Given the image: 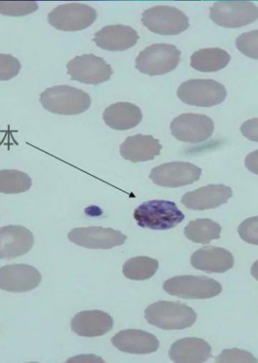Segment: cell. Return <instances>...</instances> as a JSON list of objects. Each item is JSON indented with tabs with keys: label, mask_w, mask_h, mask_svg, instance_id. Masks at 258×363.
<instances>
[{
	"label": "cell",
	"mask_w": 258,
	"mask_h": 363,
	"mask_svg": "<svg viewBox=\"0 0 258 363\" xmlns=\"http://www.w3.org/2000/svg\"><path fill=\"white\" fill-rule=\"evenodd\" d=\"M221 226L208 218H198L189 222L184 228L185 237L196 243L208 244L220 238Z\"/></svg>",
	"instance_id": "25"
},
{
	"label": "cell",
	"mask_w": 258,
	"mask_h": 363,
	"mask_svg": "<svg viewBox=\"0 0 258 363\" xmlns=\"http://www.w3.org/2000/svg\"><path fill=\"white\" fill-rule=\"evenodd\" d=\"M95 9L83 4L73 3L55 8L48 16L50 25L63 31H78L92 25L97 18Z\"/></svg>",
	"instance_id": "9"
},
{
	"label": "cell",
	"mask_w": 258,
	"mask_h": 363,
	"mask_svg": "<svg viewBox=\"0 0 258 363\" xmlns=\"http://www.w3.org/2000/svg\"><path fill=\"white\" fill-rule=\"evenodd\" d=\"M67 68L73 80L95 86L108 81L113 74L111 66L103 58L93 54L75 57L67 63Z\"/></svg>",
	"instance_id": "10"
},
{
	"label": "cell",
	"mask_w": 258,
	"mask_h": 363,
	"mask_svg": "<svg viewBox=\"0 0 258 363\" xmlns=\"http://www.w3.org/2000/svg\"><path fill=\"white\" fill-rule=\"evenodd\" d=\"M217 362H257L258 360L248 351L237 348L225 350L216 359Z\"/></svg>",
	"instance_id": "32"
},
{
	"label": "cell",
	"mask_w": 258,
	"mask_h": 363,
	"mask_svg": "<svg viewBox=\"0 0 258 363\" xmlns=\"http://www.w3.org/2000/svg\"><path fill=\"white\" fill-rule=\"evenodd\" d=\"M210 18L219 26L238 28L258 19V7L251 2H218L210 8Z\"/></svg>",
	"instance_id": "11"
},
{
	"label": "cell",
	"mask_w": 258,
	"mask_h": 363,
	"mask_svg": "<svg viewBox=\"0 0 258 363\" xmlns=\"http://www.w3.org/2000/svg\"><path fill=\"white\" fill-rule=\"evenodd\" d=\"M179 98L191 106L211 108L224 101L228 96L225 86L213 79H190L179 86Z\"/></svg>",
	"instance_id": "5"
},
{
	"label": "cell",
	"mask_w": 258,
	"mask_h": 363,
	"mask_svg": "<svg viewBox=\"0 0 258 363\" xmlns=\"http://www.w3.org/2000/svg\"><path fill=\"white\" fill-rule=\"evenodd\" d=\"M103 119L108 126L115 130H128L142 121V110L128 102L113 104L103 113Z\"/></svg>",
	"instance_id": "23"
},
{
	"label": "cell",
	"mask_w": 258,
	"mask_h": 363,
	"mask_svg": "<svg viewBox=\"0 0 258 363\" xmlns=\"http://www.w3.org/2000/svg\"><path fill=\"white\" fill-rule=\"evenodd\" d=\"M202 169L187 162H172L155 167L150 174L155 184L165 187H180L201 179Z\"/></svg>",
	"instance_id": "12"
},
{
	"label": "cell",
	"mask_w": 258,
	"mask_h": 363,
	"mask_svg": "<svg viewBox=\"0 0 258 363\" xmlns=\"http://www.w3.org/2000/svg\"><path fill=\"white\" fill-rule=\"evenodd\" d=\"M245 165L249 171L258 175V150L252 152L245 157Z\"/></svg>",
	"instance_id": "34"
},
{
	"label": "cell",
	"mask_w": 258,
	"mask_h": 363,
	"mask_svg": "<svg viewBox=\"0 0 258 363\" xmlns=\"http://www.w3.org/2000/svg\"><path fill=\"white\" fill-rule=\"evenodd\" d=\"M236 45L242 54L258 60V30L241 34Z\"/></svg>",
	"instance_id": "29"
},
{
	"label": "cell",
	"mask_w": 258,
	"mask_h": 363,
	"mask_svg": "<svg viewBox=\"0 0 258 363\" xmlns=\"http://www.w3.org/2000/svg\"><path fill=\"white\" fill-rule=\"evenodd\" d=\"M230 58L228 52L220 48L202 49L192 55L191 65L198 72H217L228 66Z\"/></svg>",
	"instance_id": "24"
},
{
	"label": "cell",
	"mask_w": 258,
	"mask_h": 363,
	"mask_svg": "<svg viewBox=\"0 0 258 363\" xmlns=\"http://www.w3.org/2000/svg\"><path fill=\"white\" fill-rule=\"evenodd\" d=\"M45 110L52 113L72 116L86 112L91 100L88 93L69 86H56L45 89L40 95Z\"/></svg>",
	"instance_id": "2"
},
{
	"label": "cell",
	"mask_w": 258,
	"mask_h": 363,
	"mask_svg": "<svg viewBox=\"0 0 258 363\" xmlns=\"http://www.w3.org/2000/svg\"><path fill=\"white\" fill-rule=\"evenodd\" d=\"M212 357V347L198 337H186L175 342L169 350L170 359L177 363H199Z\"/></svg>",
	"instance_id": "22"
},
{
	"label": "cell",
	"mask_w": 258,
	"mask_h": 363,
	"mask_svg": "<svg viewBox=\"0 0 258 363\" xmlns=\"http://www.w3.org/2000/svg\"><path fill=\"white\" fill-rule=\"evenodd\" d=\"M138 40L139 35L134 28L123 25L104 27L96 33L94 38L100 48L112 52L130 49Z\"/></svg>",
	"instance_id": "18"
},
{
	"label": "cell",
	"mask_w": 258,
	"mask_h": 363,
	"mask_svg": "<svg viewBox=\"0 0 258 363\" xmlns=\"http://www.w3.org/2000/svg\"><path fill=\"white\" fill-rule=\"evenodd\" d=\"M241 133L252 142L258 143V118L245 121L241 125Z\"/></svg>",
	"instance_id": "33"
},
{
	"label": "cell",
	"mask_w": 258,
	"mask_h": 363,
	"mask_svg": "<svg viewBox=\"0 0 258 363\" xmlns=\"http://www.w3.org/2000/svg\"><path fill=\"white\" fill-rule=\"evenodd\" d=\"M139 227L154 230H168L178 226L185 216L175 203L150 201L140 205L134 213Z\"/></svg>",
	"instance_id": "3"
},
{
	"label": "cell",
	"mask_w": 258,
	"mask_h": 363,
	"mask_svg": "<svg viewBox=\"0 0 258 363\" xmlns=\"http://www.w3.org/2000/svg\"><path fill=\"white\" fill-rule=\"evenodd\" d=\"M191 262L196 270L223 274L233 267L234 257L225 249L207 247L195 252L191 256Z\"/></svg>",
	"instance_id": "20"
},
{
	"label": "cell",
	"mask_w": 258,
	"mask_h": 363,
	"mask_svg": "<svg viewBox=\"0 0 258 363\" xmlns=\"http://www.w3.org/2000/svg\"><path fill=\"white\" fill-rule=\"evenodd\" d=\"M158 269L157 260L150 257L139 256L128 259L123 265V272L129 279L142 281L154 277Z\"/></svg>",
	"instance_id": "26"
},
{
	"label": "cell",
	"mask_w": 258,
	"mask_h": 363,
	"mask_svg": "<svg viewBox=\"0 0 258 363\" xmlns=\"http://www.w3.org/2000/svg\"><path fill=\"white\" fill-rule=\"evenodd\" d=\"M142 20L147 29L160 35H178L190 27L189 17L180 9L169 6L145 10Z\"/></svg>",
	"instance_id": "7"
},
{
	"label": "cell",
	"mask_w": 258,
	"mask_h": 363,
	"mask_svg": "<svg viewBox=\"0 0 258 363\" xmlns=\"http://www.w3.org/2000/svg\"><path fill=\"white\" fill-rule=\"evenodd\" d=\"M238 233L245 242L258 245V216L243 220L238 227Z\"/></svg>",
	"instance_id": "31"
},
{
	"label": "cell",
	"mask_w": 258,
	"mask_h": 363,
	"mask_svg": "<svg viewBox=\"0 0 258 363\" xmlns=\"http://www.w3.org/2000/svg\"><path fill=\"white\" fill-rule=\"evenodd\" d=\"M33 182L30 175L18 170H0V193L16 194L28 191Z\"/></svg>",
	"instance_id": "27"
},
{
	"label": "cell",
	"mask_w": 258,
	"mask_h": 363,
	"mask_svg": "<svg viewBox=\"0 0 258 363\" xmlns=\"http://www.w3.org/2000/svg\"><path fill=\"white\" fill-rule=\"evenodd\" d=\"M111 342L122 352L133 354L155 353L159 347L155 335L138 330H123L115 335Z\"/></svg>",
	"instance_id": "17"
},
{
	"label": "cell",
	"mask_w": 258,
	"mask_h": 363,
	"mask_svg": "<svg viewBox=\"0 0 258 363\" xmlns=\"http://www.w3.org/2000/svg\"><path fill=\"white\" fill-rule=\"evenodd\" d=\"M72 330L82 337H99L109 333L113 326L111 315L102 311H86L77 313L72 321Z\"/></svg>",
	"instance_id": "19"
},
{
	"label": "cell",
	"mask_w": 258,
	"mask_h": 363,
	"mask_svg": "<svg viewBox=\"0 0 258 363\" xmlns=\"http://www.w3.org/2000/svg\"><path fill=\"white\" fill-rule=\"evenodd\" d=\"M170 128L172 135L180 142L197 144L212 137L215 123L204 114L187 113L176 117Z\"/></svg>",
	"instance_id": "8"
},
{
	"label": "cell",
	"mask_w": 258,
	"mask_h": 363,
	"mask_svg": "<svg viewBox=\"0 0 258 363\" xmlns=\"http://www.w3.org/2000/svg\"><path fill=\"white\" fill-rule=\"evenodd\" d=\"M67 237L79 247L91 250H111L123 245L127 240L120 231L102 227L74 228Z\"/></svg>",
	"instance_id": "13"
},
{
	"label": "cell",
	"mask_w": 258,
	"mask_h": 363,
	"mask_svg": "<svg viewBox=\"0 0 258 363\" xmlns=\"http://www.w3.org/2000/svg\"><path fill=\"white\" fill-rule=\"evenodd\" d=\"M162 145L152 135H136L128 137L120 146V155L133 162L155 160L160 155Z\"/></svg>",
	"instance_id": "21"
},
{
	"label": "cell",
	"mask_w": 258,
	"mask_h": 363,
	"mask_svg": "<svg viewBox=\"0 0 258 363\" xmlns=\"http://www.w3.org/2000/svg\"><path fill=\"white\" fill-rule=\"evenodd\" d=\"M232 196V191L225 184H208L185 194L181 203L187 208L203 211L215 208L227 203Z\"/></svg>",
	"instance_id": "15"
},
{
	"label": "cell",
	"mask_w": 258,
	"mask_h": 363,
	"mask_svg": "<svg viewBox=\"0 0 258 363\" xmlns=\"http://www.w3.org/2000/svg\"><path fill=\"white\" fill-rule=\"evenodd\" d=\"M163 289L168 294L184 299H208L222 291L218 281L204 276H178L164 283Z\"/></svg>",
	"instance_id": "6"
},
{
	"label": "cell",
	"mask_w": 258,
	"mask_h": 363,
	"mask_svg": "<svg viewBox=\"0 0 258 363\" xmlns=\"http://www.w3.org/2000/svg\"><path fill=\"white\" fill-rule=\"evenodd\" d=\"M181 55V51L174 45H151L139 53L135 67L140 72L149 76L166 74L178 67Z\"/></svg>",
	"instance_id": "4"
},
{
	"label": "cell",
	"mask_w": 258,
	"mask_h": 363,
	"mask_svg": "<svg viewBox=\"0 0 258 363\" xmlns=\"http://www.w3.org/2000/svg\"><path fill=\"white\" fill-rule=\"evenodd\" d=\"M34 237L28 228L20 225L0 228V259H16L33 247Z\"/></svg>",
	"instance_id": "16"
},
{
	"label": "cell",
	"mask_w": 258,
	"mask_h": 363,
	"mask_svg": "<svg viewBox=\"0 0 258 363\" xmlns=\"http://www.w3.org/2000/svg\"><path fill=\"white\" fill-rule=\"evenodd\" d=\"M42 275L28 264L6 265L0 268V289L9 292H27L39 286Z\"/></svg>",
	"instance_id": "14"
},
{
	"label": "cell",
	"mask_w": 258,
	"mask_h": 363,
	"mask_svg": "<svg viewBox=\"0 0 258 363\" xmlns=\"http://www.w3.org/2000/svg\"><path fill=\"white\" fill-rule=\"evenodd\" d=\"M251 273L253 277L258 280V260L252 266Z\"/></svg>",
	"instance_id": "35"
},
{
	"label": "cell",
	"mask_w": 258,
	"mask_h": 363,
	"mask_svg": "<svg viewBox=\"0 0 258 363\" xmlns=\"http://www.w3.org/2000/svg\"><path fill=\"white\" fill-rule=\"evenodd\" d=\"M145 318L150 325L164 330H182L195 323L197 315L186 304L160 301L147 307Z\"/></svg>",
	"instance_id": "1"
},
{
	"label": "cell",
	"mask_w": 258,
	"mask_h": 363,
	"mask_svg": "<svg viewBox=\"0 0 258 363\" xmlns=\"http://www.w3.org/2000/svg\"><path fill=\"white\" fill-rule=\"evenodd\" d=\"M21 65L13 55L0 54V81H8L17 77Z\"/></svg>",
	"instance_id": "30"
},
{
	"label": "cell",
	"mask_w": 258,
	"mask_h": 363,
	"mask_svg": "<svg viewBox=\"0 0 258 363\" xmlns=\"http://www.w3.org/2000/svg\"><path fill=\"white\" fill-rule=\"evenodd\" d=\"M38 3L27 2H0V14L6 16H23L34 13L38 9Z\"/></svg>",
	"instance_id": "28"
}]
</instances>
